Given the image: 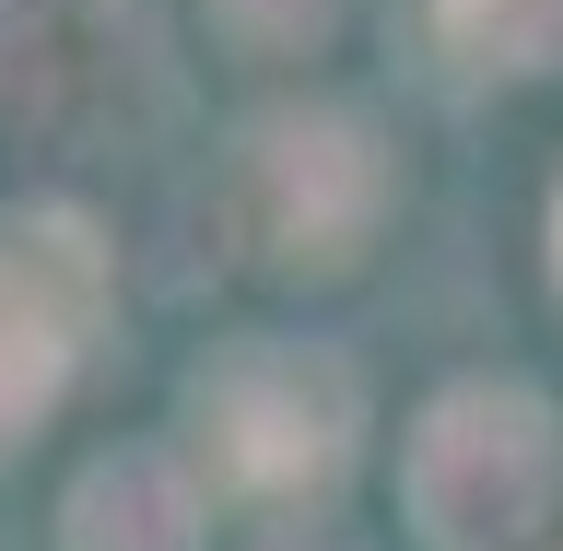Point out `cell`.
I'll return each mask as SVG.
<instances>
[{
  "mask_svg": "<svg viewBox=\"0 0 563 551\" xmlns=\"http://www.w3.org/2000/svg\"><path fill=\"white\" fill-rule=\"evenodd\" d=\"M446 24L470 47H493L505 70H552L563 59V0H446Z\"/></svg>",
  "mask_w": 563,
  "mask_h": 551,
  "instance_id": "obj_1",
  "label": "cell"
},
{
  "mask_svg": "<svg viewBox=\"0 0 563 551\" xmlns=\"http://www.w3.org/2000/svg\"><path fill=\"white\" fill-rule=\"evenodd\" d=\"M552 235H563V211H552Z\"/></svg>",
  "mask_w": 563,
  "mask_h": 551,
  "instance_id": "obj_2",
  "label": "cell"
}]
</instances>
